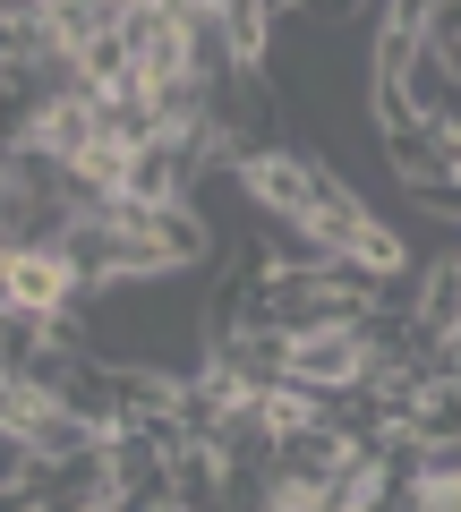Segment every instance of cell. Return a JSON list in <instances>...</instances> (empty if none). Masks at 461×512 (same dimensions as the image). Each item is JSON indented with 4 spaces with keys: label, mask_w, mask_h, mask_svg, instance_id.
Returning <instances> with one entry per match:
<instances>
[{
    "label": "cell",
    "mask_w": 461,
    "mask_h": 512,
    "mask_svg": "<svg viewBox=\"0 0 461 512\" xmlns=\"http://www.w3.org/2000/svg\"><path fill=\"white\" fill-rule=\"evenodd\" d=\"M129 52H137V86L163 94L197 77V35H188V0H129Z\"/></svg>",
    "instance_id": "1"
},
{
    "label": "cell",
    "mask_w": 461,
    "mask_h": 512,
    "mask_svg": "<svg viewBox=\"0 0 461 512\" xmlns=\"http://www.w3.org/2000/svg\"><path fill=\"white\" fill-rule=\"evenodd\" d=\"M18 137L35 154H52L60 171H77L94 146H103V94H86V86H69V94H52V103H35L18 120Z\"/></svg>",
    "instance_id": "2"
},
{
    "label": "cell",
    "mask_w": 461,
    "mask_h": 512,
    "mask_svg": "<svg viewBox=\"0 0 461 512\" xmlns=\"http://www.w3.org/2000/svg\"><path fill=\"white\" fill-rule=\"evenodd\" d=\"M205 367H214L231 393H248V402H265L274 384H291V342L265 325H240V333H214L205 342Z\"/></svg>",
    "instance_id": "3"
},
{
    "label": "cell",
    "mask_w": 461,
    "mask_h": 512,
    "mask_svg": "<svg viewBox=\"0 0 461 512\" xmlns=\"http://www.w3.org/2000/svg\"><path fill=\"white\" fill-rule=\"evenodd\" d=\"M77 274L60 248H26V256H0V316H60L77 308Z\"/></svg>",
    "instance_id": "4"
},
{
    "label": "cell",
    "mask_w": 461,
    "mask_h": 512,
    "mask_svg": "<svg viewBox=\"0 0 461 512\" xmlns=\"http://www.w3.org/2000/svg\"><path fill=\"white\" fill-rule=\"evenodd\" d=\"M291 384H308V393H351V384H368V342H359V325H325V333H308V342H291Z\"/></svg>",
    "instance_id": "5"
},
{
    "label": "cell",
    "mask_w": 461,
    "mask_h": 512,
    "mask_svg": "<svg viewBox=\"0 0 461 512\" xmlns=\"http://www.w3.org/2000/svg\"><path fill=\"white\" fill-rule=\"evenodd\" d=\"M393 436H419L427 453H461V384H427V393L393 402Z\"/></svg>",
    "instance_id": "6"
}]
</instances>
